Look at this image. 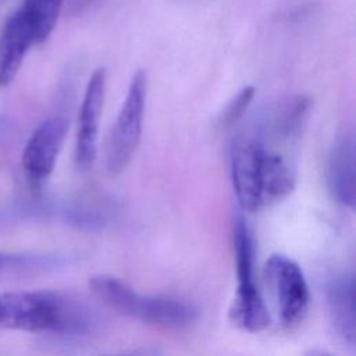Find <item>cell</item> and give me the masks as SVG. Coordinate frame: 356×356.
I'll return each mask as SVG.
<instances>
[{
  "instance_id": "obj_3",
  "label": "cell",
  "mask_w": 356,
  "mask_h": 356,
  "mask_svg": "<svg viewBox=\"0 0 356 356\" xmlns=\"http://www.w3.org/2000/svg\"><path fill=\"white\" fill-rule=\"evenodd\" d=\"M234 250L236 266V291L229 306V318L241 330L260 332L270 325V313L253 278V239L246 221L234 222Z\"/></svg>"
},
{
  "instance_id": "obj_4",
  "label": "cell",
  "mask_w": 356,
  "mask_h": 356,
  "mask_svg": "<svg viewBox=\"0 0 356 356\" xmlns=\"http://www.w3.org/2000/svg\"><path fill=\"white\" fill-rule=\"evenodd\" d=\"M146 95V72L139 70L132 75L124 103L106 145V170L110 175H118L124 171L138 149L142 135Z\"/></svg>"
},
{
  "instance_id": "obj_15",
  "label": "cell",
  "mask_w": 356,
  "mask_h": 356,
  "mask_svg": "<svg viewBox=\"0 0 356 356\" xmlns=\"http://www.w3.org/2000/svg\"><path fill=\"white\" fill-rule=\"evenodd\" d=\"M64 264V259L54 254H10L0 252V274L47 270Z\"/></svg>"
},
{
  "instance_id": "obj_8",
  "label": "cell",
  "mask_w": 356,
  "mask_h": 356,
  "mask_svg": "<svg viewBox=\"0 0 356 356\" xmlns=\"http://www.w3.org/2000/svg\"><path fill=\"white\" fill-rule=\"evenodd\" d=\"M106 95V70L97 68L86 85L78 117L75 161L81 170H88L96 159L99 118Z\"/></svg>"
},
{
  "instance_id": "obj_10",
  "label": "cell",
  "mask_w": 356,
  "mask_h": 356,
  "mask_svg": "<svg viewBox=\"0 0 356 356\" xmlns=\"http://www.w3.org/2000/svg\"><path fill=\"white\" fill-rule=\"evenodd\" d=\"M355 157V138L352 134H343L334 142L327 163L328 189L338 203L349 209L356 203Z\"/></svg>"
},
{
  "instance_id": "obj_14",
  "label": "cell",
  "mask_w": 356,
  "mask_h": 356,
  "mask_svg": "<svg viewBox=\"0 0 356 356\" xmlns=\"http://www.w3.org/2000/svg\"><path fill=\"white\" fill-rule=\"evenodd\" d=\"M64 0H24L21 8L29 18L38 43H42L51 33Z\"/></svg>"
},
{
  "instance_id": "obj_7",
  "label": "cell",
  "mask_w": 356,
  "mask_h": 356,
  "mask_svg": "<svg viewBox=\"0 0 356 356\" xmlns=\"http://www.w3.org/2000/svg\"><path fill=\"white\" fill-rule=\"evenodd\" d=\"M261 142L248 136L235 139L231 147V179L242 210L256 211L261 203L260 154Z\"/></svg>"
},
{
  "instance_id": "obj_11",
  "label": "cell",
  "mask_w": 356,
  "mask_h": 356,
  "mask_svg": "<svg viewBox=\"0 0 356 356\" xmlns=\"http://www.w3.org/2000/svg\"><path fill=\"white\" fill-rule=\"evenodd\" d=\"M327 303L337 334L350 346L356 343L355 278L352 273L334 274L327 282Z\"/></svg>"
},
{
  "instance_id": "obj_1",
  "label": "cell",
  "mask_w": 356,
  "mask_h": 356,
  "mask_svg": "<svg viewBox=\"0 0 356 356\" xmlns=\"http://www.w3.org/2000/svg\"><path fill=\"white\" fill-rule=\"evenodd\" d=\"M96 327L95 316L83 303L54 291L0 293V328L26 332L82 337Z\"/></svg>"
},
{
  "instance_id": "obj_17",
  "label": "cell",
  "mask_w": 356,
  "mask_h": 356,
  "mask_svg": "<svg viewBox=\"0 0 356 356\" xmlns=\"http://www.w3.org/2000/svg\"><path fill=\"white\" fill-rule=\"evenodd\" d=\"M96 0H71V8L74 11H82L93 4Z\"/></svg>"
},
{
  "instance_id": "obj_9",
  "label": "cell",
  "mask_w": 356,
  "mask_h": 356,
  "mask_svg": "<svg viewBox=\"0 0 356 356\" xmlns=\"http://www.w3.org/2000/svg\"><path fill=\"white\" fill-rule=\"evenodd\" d=\"M33 44H39L33 26L19 7L8 17L0 33V88L7 86L15 78Z\"/></svg>"
},
{
  "instance_id": "obj_12",
  "label": "cell",
  "mask_w": 356,
  "mask_h": 356,
  "mask_svg": "<svg viewBox=\"0 0 356 356\" xmlns=\"http://www.w3.org/2000/svg\"><path fill=\"white\" fill-rule=\"evenodd\" d=\"M295 171L289 161L278 152L261 145L260 192L261 203L285 199L295 188Z\"/></svg>"
},
{
  "instance_id": "obj_13",
  "label": "cell",
  "mask_w": 356,
  "mask_h": 356,
  "mask_svg": "<svg viewBox=\"0 0 356 356\" xmlns=\"http://www.w3.org/2000/svg\"><path fill=\"white\" fill-rule=\"evenodd\" d=\"M312 107V102L307 96L299 95L289 99L275 114L273 129L277 136L284 139H291L299 135L309 111Z\"/></svg>"
},
{
  "instance_id": "obj_6",
  "label": "cell",
  "mask_w": 356,
  "mask_h": 356,
  "mask_svg": "<svg viewBox=\"0 0 356 356\" xmlns=\"http://www.w3.org/2000/svg\"><path fill=\"white\" fill-rule=\"evenodd\" d=\"M67 131L68 121L57 115L43 121L28 139L22 150L21 164L33 189L42 188L51 175Z\"/></svg>"
},
{
  "instance_id": "obj_5",
  "label": "cell",
  "mask_w": 356,
  "mask_h": 356,
  "mask_svg": "<svg viewBox=\"0 0 356 356\" xmlns=\"http://www.w3.org/2000/svg\"><path fill=\"white\" fill-rule=\"evenodd\" d=\"M264 273L284 325L299 324L310 302L309 286L302 268L288 256L275 253L267 260Z\"/></svg>"
},
{
  "instance_id": "obj_2",
  "label": "cell",
  "mask_w": 356,
  "mask_h": 356,
  "mask_svg": "<svg viewBox=\"0 0 356 356\" xmlns=\"http://www.w3.org/2000/svg\"><path fill=\"white\" fill-rule=\"evenodd\" d=\"M93 293L120 313L145 324L184 330L197 318V309L171 296L142 295L113 275L99 274L89 281Z\"/></svg>"
},
{
  "instance_id": "obj_16",
  "label": "cell",
  "mask_w": 356,
  "mask_h": 356,
  "mask_svg": "<svg viewBox=\"0 0 356 356\" xmlns=\"http://www.w3.org/2000/svg\"><path fill=\"white\" fill-rule=\"evenodd\" d=\"M253 97H254V88L253 86L242 88L234 96V99L227 104V107L222 110L221 124L225 125V127L235 124L245 114V111L248 110Z\"/></svg>"
}]
</instances>
